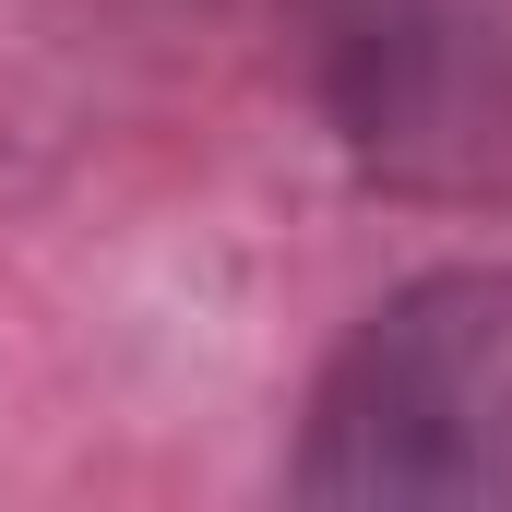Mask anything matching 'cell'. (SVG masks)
I'll return each mask as SVG.
<instances>
[{
  "label": "cell",
  "instance_id": "obj_1",
  "mask_svg": "<svg viewBox=\"0 0 512 512\" xmlns=\"http://www.w3.org/2000/svg\"><path fill=\"white\" fill-rule=\"evenodd\" d=\"M298 489L346 512H512V262L417 274L334 346Z\"/></svg>",
  "mask_w": 512,
  "mask_h": 512
},
{
  "label": "cell",
  "instance_id": "obj_2",
  "mask_svg": "<svg viewBox=\"0 0 512 512\" xmlns=\"http://www.w3.org/2000/svg\"><path fill=\"white\" fill-rule=\"evenodd\" d=\"M298 72L382 191H512V0H298Z\"/></svg>",
  "mask_w": 512,
  "mask_h": 512
}]
</instances>
